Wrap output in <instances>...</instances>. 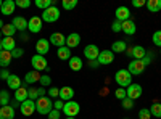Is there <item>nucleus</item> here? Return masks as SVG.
<instances>
[{"instance_id":"nucleus-1","label":"nucleus","mask_w":161,"mask_h":119,"mask_svg":"<svg viewBox=\"0 0 161 119\" xmlns=\"http://www.w3.org/2000/svg\"><path fill=\"white\" fill-rule=\"evenodd\" d=\"M53 110V103L50 97H40L36 100V111L39 114H48Z\"/></svg>"},{"instance_id":"nucleus-2","label":"nucleus","mask_w":161,"mask_h":119,"mask_svg":"<svg viewBox=\"0 0 161 119\" xmlns=\"http://www.w3.org/2000/svg\"><path fill=\"white\" fill-rule=\"evenodd\" d=\"M114 81H116V84H118L119 87L127 89V87L132 84V74H130L127 69H119V71H116V74H114Z\"/></svg>"},{"instance_id":"nucleus-3","label":"nucleus","mask_w":161,"mask_h":119,"mask_svg":"<svg viewBox=\"0 0 161 119\" xmlns=\"http://www.w3.org/2000/svg\"><path fill=\"white\" fill-rule=\"evenodd\" d=\"M60 8L57 7V5H52L50 8H47V10H44L42 11V19L45 21V23H55V21H58L60 19Z\"/></svg>"},{"instance_id":"nucleus-4","label":"nucleus","mask_w":161,"mask_h":119,"mask_svg":"<svg viewBox=\"0 0 161 119\" xmlns=\"http://www.w3.org/2000/svg\"><path fill=\"white\" fill-rule=\"evenodd\" d=\"M31 64H32V68H34V71H48L50 68H48V63H47V60H45V57H42V55H34L32 58H31Z\"/></svg>"},{"instance_id":"nucleus-5","label":"nucleus","mask_w":161,"mask_h":119,"mask_svg":"<svg viewBox=\"0 0 161 119\" xmlns=\"http://www.w3.org/2000/svg\"><path fill=\"white\" fill-rule=\"evenodd\" d=\"M80 111V105L77 101H66L63 106V113L66 114V117H76Z\"/></svg>"},{"instance_id":"nucleus-6","label":"nucleus","mask_w":161,"mask_h":119,"mask_svg":"<svg viewBox=\"0 0 161 119\" xmlns=\"http://www.w3.org/2000/svg\"><path fill=\"white\" fill-rule=\"evenodd\" d=\"M126 53H127V57H130L132 60H143L145 55H147V50H145L142 45H134V47H130V48L126 50Z\"/></svg>"},{"instance_id":"nucleus-7","label":"nucleus","mask_w":161,"mask_h":119,"mask_svg":"<svg viewBox=\"0 0 161 119\" xmlns=\"http://www.w3.org/2000/svg\"><path fill=\"white\" fill-rule=\"evenodd\" d=\"M145 68H147V66L143 64L142 60H132V61L129 63V66H127V71H129L132 76H140V74L145 71Z\"/></svg>"},{"instance_id":"nucleus-8","label":"nucleus","mask_w":161,"mask_h":119,"mask_svg":"<svg viewBox=\"0 0 161 119\" xmlns=\"http://www.w3.org/2000/svg\"><path fill=\"white\" fill-rule=\"evenodd\" d=\"M19 111H21L23 116H32L34 111H36V101L28 98L26 101H23V103L19 105Z\"/></svg>"},{"instance_id":"nucleus-9","label":"nucleus","mask_w":161,"mask_h":119,"mask_svg":"<svg viewBox=\"0 0 161 119\" xmlns=\"http://www.w3.org/2000/svg\"><path fill=\"white\" fill-rule=\"evenodd\" d=\"M98 55H100V48H98L95 44H89V45H86V48H84V57H86L89 61L97 60Z\"/></svg>"},{"instance_id":"nucleus-10","label":"nucleus","mask_w":161,"mask_h":119,"mask_svg":"<svg viewBox=\"0 0 161 119\" xmlns=\"http://www.w3.org/2000/svg\"><path fill=\"white\" fill-rule=\"evenodd\" d=\"M126 92H127V98H130V100H137V98H140L142 97V85L140 84H130L127 89H126Z\"/></svg>"},{"instance_id":"nucleus-11","label":"nucleus","mask_w":161,"mask_h":119,"mask_svg":"<svg viewBox=\"0 0 161 119\" xmlns=\"http://www.w3.org/2000/svg\"><path fill=\"white\" fill-rule=\"evenodd\" d=\"M48 50H50V41H47V39H39V41L36 42V51H37V55L45 57L48 53Z\"/></svg>"},{"instance_id":"nucleus-12","label":"nucleus","mask_w":161,"mask_h":119,"mask_svg":"<svg viewBox=\"0 0 161 119\" xmlns=\"http://www.w3.org/2000/svg\"><path fill=\"white\" fill-rule=\"evenodd\" d=\"M28 29H29V32H32V34H39L40 31H42V18H39V16L29 18Z\"/></svg>"},{"instance_id":"nucleus-13","label":"nucleus","mask_w":161,"mask_h":119,"mask_svg":"<svg viewBox=\"0 0 161 119\" xmlns=\"http://www.w3.org/2000/svg\"><path fill=\"white\" fill-rule=\"evenodd\" d=\"M98 64H110L114 61V53L111 50H100V55L97 58Z\"/></svg>"},{"instance_id":"nucleus-14","label":"nucleus","mask_w":161,"mask_h":119,"mask_svg":"<svg viewBox=\"0 0 161 119\" xmlns=\"http://www.w3.org/2000/svg\"><path fill=\"white\" fill-rule=\"evenodd\" d=\"M50 45H55L57 48L64 47L66 45V35H63L61 32H53L50 35Z\"/></svg>"},{"instance_id":"nucleus-15","label":"nucleus","mask_w":161,"mask_h":119,"mask_svg":"<svg viewBox=\"0 0 161 119\" xmlns=\"http://www.w3.org/2000/svg\"><path fill=\"white\" fill-rule=\"evenodd\" d=\"M11 24L16 28V31L24 32V31H28V24H29V21L26 19L24 16H15V18H13V21H11Z\"/></svg>"},{"instance_id":"nucleus-16","label":"nucleus","mask_w":161,"mask_h":119,"mask_svg":"<svg viewBox=\"0 0 161 119\" xmlns=\"http://www.w3.org/2000/svg\"><path fill=\"white\" fill-rule=\"evenodd\" d=\"M114 15H116V19L121 21V23L130 19V11H129L127 7H118L116 11H114Z\"/></svg>"},{"instance_id":"nucleus-17","label":"nucleus","mask_w":161,"mask_h":119,"mask_svg":"<svg viewBox=\"0 0 161 119\" xmlns=\"http://www.w3.org/2000/svg\"><path fill=\"white\" fill-rule=\"evenodd\" d=\"M73 97H74V90H73L71 87L66 85V87H61V89H60V97H58V98L63 100L64 103H66V101H71Z\"/></svg>"},{"instance_id":"nucleus-18","label":"nucleus","mask_w":161,"mask_h":119,"mask_svg":"<svg viewBox=\"0 0 161 119\" xmlns=\"http://www.w3.org/2000/svg\"><path fill=\"white\" fill-rule=\"evenodd\" d=\"M15 8H16L15 0H5V2H3V5H2V8H0V11H2V15H5V16H10L11 13L15 11Z\"/></svg>"},{"instance_id":"nucleus-19","label":"nucleus","mask_w":161,"mask_h":119,"mask_svg":"<svg viewBox=\"0 0 161 119\" xmlns=\"http://www.w3.org/2000/svg\"><path fill=\"white\" fill-rule=\"evenodd\" d=\"M7 84H8V89L15 90V92H16L19 87H23V85H21V84H23V82H21V79H19L16 74H10V77L7 79Z\"/></svg>"},{"instance_id":"nucleus-20","label":"nucleus","mask_w":161,"mask_h":119,"mask_svg":"<svg viewBox=\"0 0 161 119\" xmlns=\"http://www.w3.org/2000/svg\"><path fill=\"white\" fill-rule=\"evenodd\" d=\"M80 44V35L77 32H71L68 37H66V47L68 48H74Z\"/></svg>"},{"instance_id":"nucleus-21","label":"nucleus","mask_w":161,"mask_h":119,"mask_svg":"<svg viewBox=\"0 0 161 119\" xmlns=\"http://www.w3.org/2000/svg\"><path fill=\"white\" fill-rule=\"evenodd\" d=\"M13 117H15V108L11 105L0 108V119H13Z\"/></svg>"},{"instance_id":"nucleus-22","label":"nucleus","mask_w":161,"mask_h":119,"mask_svg":"<svg viewBox=\"0 0 161 119\" xmlns=\"http://www.w3.org/2000/svg\"><path fill=\"white\" fill-rule=\"evenodd\" d=\"M40 76H42V74H40L39 71H28V73H26V76H24V82L26 84H34V82H39V79H40Z\"/></svg>"},{"instance_id":"nucleus-23","label":"nucleus","mask_w":161,"mask_h":119,"mask_svg":"<svg viewBox=\"0 0 161 119\" xmlns=\"http://www.w3.org/2000/svg\"><path fill=\"white\" fill-rule=\"evenodd\" d=\"M136 31H137V28H136V23H134L132 19H127V21L123 23V32L124 34L134 35V34H136Z\"/></svg>"},{"instance_id":"nucleus-24","label":"nucleus","mask_w":161,"mask_h":119,"mask_svg":"<svg viewBox=\"0 0 161 119\" xmlns=\"http://www.w3.org/2000/svg\"><path fill=\"white\" fill-rule=\"evenodd\" d=\"M29 98V94H28V89H26V87H19L16 92H15V100L21 105L23 101H26V100H28Z\"/></svg>"},{"instance_id":"nucleus-25","label":"nucleus","mask_w":161,"mask_h":119,"mask_svg":"<svg viewBox=\"0 0 161 119\" xmlns=\"http://www.w3.org/2000/svg\"><path fill=\"white\" fill-rule=\"evenodd\" d=\"M2 45H3V50H7V51H11L16 48V41L13 37H3L2 39Z\"/></svg>"},{"instance_id":"nucleus-26","label":"nucleus","mask_w":161,"mask_h":119,"mask_svg":"<svg viewBox=\"0 0 161 119\" xmlns=\"http://www.w3.org/2000/svg\"><path fill=\"white\" fill-rule=\"evenodd\" d=\"M68 64H69V68L73 71H80V69H82V66H84L82 60H80L79 57H71L69 61H68Z\"/></svg>"},{"instance_id":"nucleus-27","label":"nucleus","mask_w":161,"mask_h":119,"mask_svg":"<svg viewBox=\"0 0 161 119\" xmlns=\"http://www.w3.org/2000/svg\"><path fill=\"white\" fill-rule=\"evenodd\" d=\"M57 55H58V58H60V60H63V61H69V58L73 57V55H71V48H68L66 45L58 48Z\"/></svg>"},{"instance_id":"nucleus-28","label":"nucleus","mask_w":161,"mask_h":119,"mask_svg":"<svg viewBox=\"0 0 161 119\" xmlns=\"http://www.w3.org/2000/svg\"><path fill=\"white\" fill-rule=\"evenodd\" d=\"M126 50H127V44L124 41H116L111 45V51H113V53H123V51H126Z\"/></svg>"},{"instance_id":"nucleus-29","label":"nucleus","mask_w":161,"mask_h":119,"mask_svg":"<svg viewBox=\"0 0 161 119\" xmlns=\"http://www.w3.org/2000/svg\"><path fill=\"white\" fill-rule=\"evenodd\" d=\"M10 61H11V53L10 51H7V50L0 51V66H2V69L7 68V66L10 64Z\"/></svg>"},{"instance_id":"nucleus-30","label":"nucleus","mask_w":161,"mask_h":119,"mask_svg":"<svg viewBox=\"0 0 161 119\" xmlns=\"http://www.w3.org/2000/svg\"><path fill=\"white\" fill-rule=\"evenodd\" d=\"M145 7L148 8L150 13H158L161 10V0H148Z\"/></svg>"},{"instance_id":"nucleus-31","label":"nucleus","mask_w":161,"mask_h":119,"mask_svg":"<svg viewBox=\"0 0 161 119\" xmlns=\"http://www.w3.org/2000/svg\"><path fill=\"white\" fill-rule=\"evenodd\" d=\"M2 34L5 35V37H13L16 34V28L13 26L11 23H8V24H3V28H2Z\"/></svg>"},{"instance_id":"nucleus-32","label":"nucleus","mask_w":161,"mask_h":119,"mask_svg":"<svg viewBox=\"0 0 161 119\" xmlns=\"http://www.w3.org/2000/svg\"><path fill=\"white\" fill-rule=\"evenodd\" d=\"M150 113H152V116H155V117H161V103L155 101L152 106H150Z\"/></svg>"},{"instance_id":"nucleus-33","label":"nucleus","mask_w":161,"mask_h":119,"mask_svg":"<svg viewBox=\"0 0 161 119\" xmlns=\"http://www.w3.org/2000/svg\"><path fill=\"white\" fill-rule=\"evenodd\" d=\"M52 5H53L52 0H36V7L40 8V10H47V8H50Z\"/></svg>"},{"instance_id":"nucleus-34","label":"nucleus","mask_w":161,"mask_h":119,"mask_svg":"<svg viewBox=\"0 0 161 119\" xmlns=\"http://www.w3.org/2000/svg\"><path fill=\"white\" fill-rule=\"evenodd\" d=\"M114 97H116L118 100H121V101H123L124 98H127V92H126V89H124V87H118V89L114 90Z\"/></svg>"},{"instance_id":"nucleus-35","label":"nucleus","mask_w":161,"mask_h":119,"mask_svg":"<svg viewBox=\"0 0 161 119\" xmlns=\"http://www.w3.org/2000/svg\"><path fill=\"white\" fill-rule=\"evenodd\" d=\"M8 103H10V94L7 90H0V105H2V106H7Z\"/></svg>"},{"instance_id":"nucleus-36","label":"nucleus","mask_w":161,"mask_h":119,"mask_svg":"<svg viewBox=\"0 0 161 119\" xmlns=\"http://www.w3.org/2000/svg\"><path fill=\"white\" fill-rule=\"evenodd\" d=\"M61 7H63L64 10H73V8L77 7V0H63Z\"/></svg>"},{"instance_id":"nucleus-37","label":"nucleus","mask_w":161,"mask_h":119,"mask_svg":"<svg viewBox=\"0 0 161 119\" xmlns=\"http://www.w3.org/2000/svg\"><path fill=\"white\" fill-rule=\"evenodd\" d=\"M139 119H152L150 108H142V110L139 111Z\"/></svg>"},{"instance_id":"nucleus-38","label":"nucleus","mask_w":161,"mask_h":119,"mask_svg":"<svg viewBox=\"0 0 161 119\" xmlns=\"http://www.w3.org/2000/svg\"><path fill=\"white\" fill-rule=\"evenodd\" d=\"M39 82H40V87H48L50 84H52V77L50 76H40V79H39Z\"/></svg>"},{"instance_id":"nucleus-39","label":"nucleus","mask_w":161,"mask_h":119,"mask_svg":"<svg viewBox=\"0 0 161 119\" xmlns=\"http://www.w3.org/2000/svg\"><path fill=\"white\" fill-rule=\"evenodd\" d=\"M152 41H153V44H155L156 47H159V48H161V31H156V32H153Z\"/></svg>"},{"instance_id":"nucleus-40","label":"nucleus","mask_w":161,"mask_h":119,"mask_svg":"<svg viewBox=\"0 0 161 119\" xmlns=\"http://www.w3.org/2000/svg\"><path fill=\"white\" fill-rule=\"evenodd\" d=\"M47 94H48L50 98H57V97H60V89H57V87H50Z\"/></svg>"},{"instance_id":"nucleus-41","label":"nucleus","mask_w":161,"mask_h":119,"mask_svg":"<svg viewBox=\"0 0 161 119\" xmlns=\"http://www.w3.org/2000/svg\"><path fill=\"white\" fill-rule=\"evenodd\" d=\"M28 94H29V100H37L39 98V94H37V89L36 87H29V90H28Z\"/></svg>"},{"instance_id":"nucleus-42","label":"nucleus","mask_w":161,"mask_h":119,"mask_svg":"<svg viewBox=\"0 0 161 119\" xmlns=\"http://www.w3.org/2000/svg\"><path fill=\"white\" fill-rule=\"evenodd\" d=\"M16 7H19V8H29L31 7V0H16Z\"/></svg>"},{"instance_id":"nucleus-43","label":"nucleus","mask_w":161,"mask_h":119,"mask_svg":"<svg viewBox=\"0 0 161 119\" xmlns=\"http://www.w3.org/2000/svg\"><path fill=\"white\" fill-rule=\"evenodd\" d=\"M24 55V50L23 48H19V47H16L15 50L11 51V58H21Z\"/></svg>"},{"instance_id":"nucleus-44","label":"nucleus","mask_w":161,"mask_h":119,"mask_svg":"<svg viewBox=\"0 0 161 119\" xmlns=\"http://www.w3.org/2000/svg\"><path fill=\"white\" fill-rule=\"evenodd\" d=\"M111 31H113V32H119V31H123V23L116 19V21L111 24Z\"/></svg>"},{"instance_id":"nucleus-45","label":"nucleus","mask_w":161,"mask_h":119,"mask_svg":"<svg viewBox=\"0 0 161 119\" xmlns=\"http://www.w3.org/2000/svg\"><path fill=\"white\" fill-rule=\"evenodd\" d=\"M152 60H153V53H152L150 50H147V55H145V58L142 60V61H143V64H145V66H148V64L152 63Z\"/></svg>"},{"instance_id":"nucleus-46","label":"nucleus","mask_w":161,"mask_h":119,"mask_svg":"<svg viewBox=\"0 0 161 119\" xmlns=\"http://www.w3.org/2000/svg\"><path fill=\"white\" fill-rule=\"evenodd\" d=\"M123 106H124V110H132V108H134V100L124 98V100H123Z\"/></svg>"},{"instance_id":"nucleus-47","label":"nucleus","mask_w":161,"mask_h":119,"mask_svg":"<svg viewBox=\"0 0 161 119\" xmlns=\"http://www.w3.org/2000/svg\"><path fill=\"white\" fill-rule=\"evenodd\" d=\"M63 106H64V101L63 100H57L55 103H53V108L58 110V111H63Z\"/></svg>"},{"instance_id":"nucleus-48","label":"nucleus","mask_w":161,"mask_h":119,"mask_svg":"<svg viewBox=\"0 0 161 119\" xmlns=\"http://www.w3.org/2000/svg\"><path fill=\"white\" fill-rule=\"evenodd\" d=\"M48 119H60V111L58 110H52L48 113Z\"/></svg>"},{"instance_id":"nucleus-49","label":"nucleus","mask_w":161,"mask_h":119,"mask_svg":"<svg viewBox=\"0 0 161 119\" xmlns=\"http://www.w3.org/2000/svg\"><path fill=\"white\" fill-rule=\"evenodd\" d=\"M143 5H147L145 0H132V7H136V8H140Z\"/></svg>"},{"instance_id":"nucleus-50","label":"nucleus","mask_w":161,"mask_h":119,"mask_svg":"<svg viewBox=\"0 0 161 119\" xmlns=\"http://www.w3.org/2000/svg\"><path fill=\"white\" fill-rule=\"evenodd\" d=\"M8 77H10V73H8L7 68H3L2 71H0V79H8Z\"/></svg>"},{"instance_id":"nucleus-51","label":"nucleus","mask_w":161,"mask_h":119,"mask_svg":"<svg viewBox=\"0 0 161 119\" xmlns=\"http://www.w3.org/2000/svg\"><path fill=\"white\" fill-rule=\"evenodd\" d=\"M87 64H89V68H92V69H93V68H98V66H100L97 60H92V61H89Z\"/></svg>"},{"instance_id":"nucleus-52","label":"nucleus","mask_w":161,"mask_h":119,"mask_svg":"<svg viewBox=\"0 0 161 119\" xmlns=\"http://www.w3.org/2000/svg\"><path fill=\"white\" fill-rule=\"evenodd\" d=\"M37 94H39V98L40 97H45V87H39L37 89Z\"/></svg>"},{"instance_id":"nucleus-53","label":"nucleus","mask_w":161,"mask_h":119,"mask_svg":"<svg viewBox=\"0 0 161 119\" xmlns=\"http://www.w3.org/2000/svg\"><path fill=\"white\" fill-rule=\"evenodd\" d=\"M19 39H21V41H23V42H26V41H28V39H29V37H28V34H26V32H21V35H19Z\"/></svg>"},{"instance_id":"nucleus-54","label":"nucleus","mask_w":161,"mask_h":119,"mask_svg":"<svg viewBox=\"0 0 161 119\" xmlns=\"http://www.w3.org/2000/svg\"><path fill=\"white\" fill-rule=\"evenodd\" d=\"M100 94H102V95H105V94H106V95H108V89H103V90L100 92Z\"/></svg>"},{"instance_id":"nucleus-55","label":"nucleus","mask_w":161,"mask_h":119,"mask_svg":"<svg viewBox=\"0 0 161 119\" xmlns=\"http://www.w3.org/2000/svg\"><path fill=\"white\" fill-rule=\"evenodd\" d=\"M2 28H3V21L0 19V31H2Z\"/></svg>"},{"instance_id":"nucleus-56","label":"nucleus","mask_w":161,"mask_h":119,"mask_svg":"<svg viewBox=\"0 0 161 119\" xmlns=\"http://www.w3.org/2000/svg\"><path fill=\"white\" fill-rule=\"evenodd\" d=\"M3 50V45H2V41H0V51H2Z\"/></svg>"},{"instance_id":"nucleus-57","label":"nucleus","mask_w":161,"mask_h":119,"mask_svg":"<svg viewBox=\"0 0 161 119\" xmlns=\"http://www.w3.org/2000/svg\"><path fill=\"white\" fill-rule=\"evenodd\" d=\"M2 39H3V34H2V31H0V41H2Z\"/></svg>"},{"instance_id":"nucleus-58","label":"nucleus","mask_w":161,"mask_h":119,"mask_svg":"<svg viewBox=\"0 0 161 119\" xmlns=\"http://www.w3.org/2000/svg\"><path fill=\"white\" fill-rule=\"evenodd\" d=\"M2 5H3V2H2V0H0V8H2Z\"/></svg>"},{"instance_id":"nucleus-59","label":"nucleus","mask_w":161,"mask_h":119,"mask_svg":"<svg viewBox=\"0 0 161 119\" xmlns=\"http://www.w3.org/2000/svg\"><path fill=\"white\" fill-rule=\"evenodd\" d=\"M66 119H76V117H66Z\"/></svg>"},{"instance_id":"nucleus-60","label":"nucleus","mask_w":161,"mask_h":119,"mask_svg":"<svg viewBox=\"0 0 161 119\" xmlns=\"http://www.w3.org/2000/svg\"><path fill=\"white\" fill-rule=\"evenodd\" d=\"M0 108H2V105H0Z\"/></svg>"},{"instance_id":"nucleus-61","label":"nucleus","mask_w":161,"mask_h":119,"mask_svg":"<svg viewBox=\"0 0 161 119\" xmlns=\"http://www.w3.org/2000/svg\"><path fill=\"white\" fill-rule=\"evenodd\" d=\"M159 50H161V48H159Z\"/></svg>"}]
</instances>
